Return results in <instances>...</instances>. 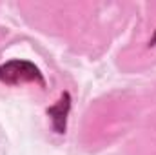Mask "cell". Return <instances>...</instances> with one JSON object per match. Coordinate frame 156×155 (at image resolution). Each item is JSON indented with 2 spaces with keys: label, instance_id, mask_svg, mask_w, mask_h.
<instances>
[{
  "label": "cell",
  "instance_id": "obj_3",
  "mask_svg": "<svg viewBox=\"0 0 156 155\" xmlns=\"http://www.w3.org/2000/svg\"><path fill=\"white\" fill-rule=\"evenodd\" d=\"M154 44H156V35H154V39H153L151 42H149V46H154Z\"/></svg>",
  "mask_w": 156,
  "mask_h": 155
},
{
  "label": "cell",
  "instance_id": "obj_2",
  "mask_svg": "<svg viewBox=\"0 0 156 155\" xmlns=\"http://www.w3.org/2000/svg\"><path fill=\"white\" fill-rule=\"evenodd\" d=\"M69 110H71V95L67 91L62 93L60 100L47 108V115L51 117V124H53V130L56 133H66V128H67V115H69Z\"/></svg>",
  "mask_w": 156,
  "mask_h": 155
},
{
  "label": "cell",
  "instance_id": "obj_1",
  "mask_svg": "<svg viewBox=\"0 0 156 155\" xmlns=\"http://www.w3.org/2000/svg\"><path fill=\"white\" fill-rule=\"evenodd\" d=\"M0 80L5 84H22V82H37L42 88L45 86V80L42 77L40 70L27 60H9L5 64H0Z\"/></svg>",
  "mask_w": 156,
  "mask_h": 155
}]
</instances>
